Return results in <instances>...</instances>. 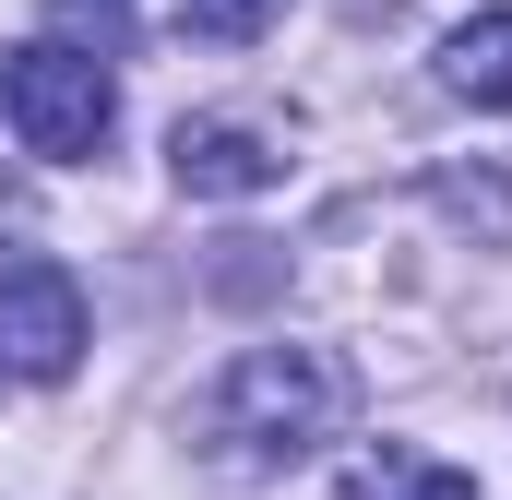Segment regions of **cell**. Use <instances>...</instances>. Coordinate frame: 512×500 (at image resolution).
<instances>
[{
	"mask_svg": "<svg viewBox=\"0 0 512 500\" xmlns=\"http://www.w3.org/2000/svg\"><path fill=\"white\" fill-rule=\"evenodd\" d=\"M441 84H453V96H477V108H512V12L453 24V48H441Z\"/></svg>",
	"mask_w": 512,
	"mask_h": 500,
	"instance_id": "8992f818",
	"label": "cell"
},
{
	"mask_svg": "<svg viewBox=\"0 0 512 500\" xmlns=\"http://www.w3.org/2000/svg\"><path fill=\"white\" fill-rule=\"evenodd\" d=\"M346 500H477V477H465V465H441V453L370 441V453L346 465Z\"/></svg>",
	"mask_w": 512,
	"mask_h": 500,
	"instance_id": "5b68a950",
	"label": "cell"
},
{
	"mask_svg": "<svg viewBox=\"0 0 512 500\" xmlns=\"http://www.w3.org/2000/svg\"><path fill=\"white\" fill-rule=\"evenodd\" d=\"M0 108L24 131V155H96L108 120H120V84H108V60L96 48H12L0 60Z\"/></svg>",
	"mask_w": 512,
	"mask_h": 500,
	"instance_id": "7a4b0ae2",
	"label": "cell"
},
{
	"mask_svg": "<svg viewBox=\"0 0 512 500\" xmlns=\"http://www.w3.org/2000/svg\"><path fill=\"white\" fill-rule=\"evenodd\" d=\"M203 453L239 465V477H274V465H310L334 429H346V358L322 346H251L239 370L203 393Z\"/></svg>",
	"mask_w": 512,
	"mask_h": 500,
	"instance_id": "6da1fadb",
	"label": "cell"
},
{
	"mask_svg": "<svg viewBox=\"0 0 512 500\" xmlns=\"http://www.w3.org/2000/svg\"><path fill=\"white\" fill-rule=\"evenodd\" d=\"M274 12H286V0H179V24H191V36H215V48H251Z\"/></svg>",
	"mask_w": 512,
	"mask_h": 500,
	"instance_id": "52a82bcc",
	"label": "cell"
},
{
	"mask_svg": "<svg viewBox=\"0 0 512 500\" xmlns=\"http://www.w3.org/2000/svg\"><path fill=\"white\" fill-rule=\"evenodd\" d=\"M167 167H179V191H203V203H239V191H274V143L239 120H179L167 131Z\"/></svg>",
	"mask_w": 512,
	"mask_h": 500,
	"instance_id": "277c9868",
	"label": "cell"
},
{
	"mask_svg": "<svg viewBox=\"0 0 512 500\" xmlns=\"http://www.w3.org/2000/svg\"><path fill=\"white\" fill-rule=\"evenodd\" d=\"M0 358L24 381H60L84 358V286L48 250H0Z\"/></svg>",
	"mask_w": 512,
	"mask_h": 500,
	"instance_id": "3957f363",
	"label": "cell"
}]
</instances>
